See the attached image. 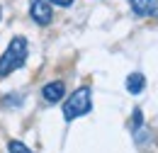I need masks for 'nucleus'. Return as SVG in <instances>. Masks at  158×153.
Returning <instances> with one entry per match:
<instances>
[{
	"instance_id": "nucleus-1",
	"label": "nucleus",
	"mask_w": 158,
	"mask_h": 153,
	"mask_svg": "<svg viewBox=\"0 0 158 153\" xmlns=\"http://www.w3.org/2000/svg\"><path fill=\"white\" fill-rule=\"evenodd\" d=\"M24 61H27V39L15 37L7 44L5 54L0 56V78H5V76H10V73H15L17 68H22Z\"/></svg>"
},
{
	"instance_id": "nucleus-6",
	"label": "nucleus",
	"mask_w": 158,
	"mask_h": 153,
	"mask_svg": "<svg viewBox=\"0 0 158 153\" xmlns=\"http://www.w3.org/2000/svg\"><path fill=\"white\" fill-rule=\"evenodd\" d=\"M143 85H146V78L141 76V73H131V76L127 78V90L131 93V95H136L143 90Z\"/></svg>"
},
{
	"instance_id": "nucleus-5",
	"label": "nucleus",
	"mask_w": 158,
	"mask_h": 153,
	"mask_svg": "<svg viewBox=\"0 0 158 153\" xmlns=\"http://www.w3.org/2000/svg\"><path fill=\"white\" fill-rule=\"evenodd\" d=\"M156 2H158V0H129L131 10L136 12L139 17H146V15H151V12L156 10Z\"/></svg>"
},
{
	"instance_id": "nucleus-3",
	"label": "nucleus",
	"mask_w": 158,
	"mask_h": 153,
	"mask_svg": "<svg viewBox=\"0 0 158 153\" xmlns=\"http://www.w3.org/2000/svg\"><path fill=\"white\" fill-rule=\"evenodd\" d=\"M29 15L37 24H49L51 22V5L46 0H32L29 2Z\"/></svg>"
},
{
	"instance_id": "nucleus-7",
	"label": "nucleus",
	"mask_w": 158,
	"mask_h": 153,
	"mask_svg": "<svg viewBox=\"0 0 158 153\" xmlns=\"http://www.w3.org/2000/svg\"><path fill=\"white\" fill-rule=\"evenodd\" d=\"M10 153H34V151L27 148L22 141H10Z\"/></svg>"
},
{
	"instance_id": "nucleus-2",
	"label": "nucleus",
	"mask_w": 158,
	"mask_h": 153,
	"mask_svg": "<svg viewBox=\"0 0 158 153\" xmlns=\"http://www.w3.org/2000/svg\"><path fill=\"white\" fill-rule=\"evenodd\" d=\"M93 110V97H90V88H78L73 95L66 100L63 105V119L71 122V119H78V117L88 114Z\"/></svg>"
},
{
	"instance_id": "nucleus-4",
	"label": "nucleus",
	"mask_w": 158,
	"mask_h": 153,
	"mask_svg": "<svg viewBox=\"0 0 158 153\" xmlns=\"http://www.w3.org/2000/svg\"><path fill=\"white\" fill-rule=\"evenodd\" d=\"M41 95L46 102H59L61 97L66 95V85L61 83V80H54V83H49V85H44V90H41Z\"/></svg>"
},
{
	"instance_id": "nucleus-9",
	"label": "nucleus",
	"mask_w": 158,
	"mask_h": 153,
	"mask_svg": "<svg viewBox=\"0 0 158 153\" xmlns=\"http://www.w3.org/2000/svg\"><path fill=\"white\" fill-rule=\"evenodd\" d=\"M0 15H2V10H0Z\"/></svg>"
},
{
	"instance_id": "nucleus-8",
	"label": "nucleus",
	"mask_w": 158,
	"mask_h": 153,
	"mask_svg": "<svg viewBox=\"0 0 158 153\" xmlns=\"http://www.w3.org/2000/svg\"><path fill=\"white\" fill-rule=\"evenodd\" d=\"M46 2H54V5H61V7H68L73 0H46Z\"/></svg>"
}]
</instances>
